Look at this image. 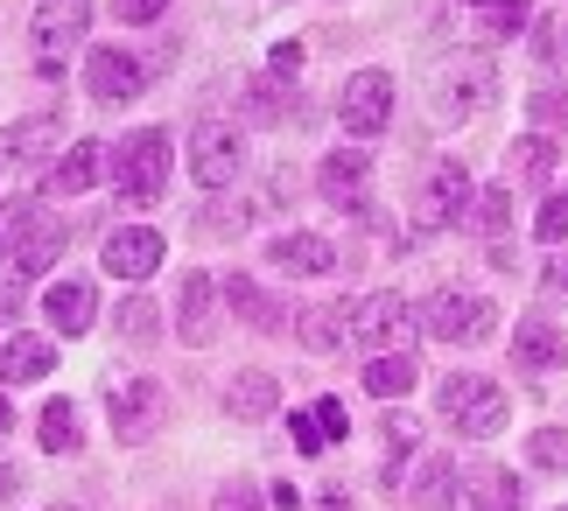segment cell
I'll list each match as a JSON object with an SVG mask.
<instances>
[{
	"mask_svg": "<svg viewBox=\"0 0 568 511\" xmlns=\"http://www.w3.org/2000/svg\"><path fill=\"white\" fill-rule=\"evenodd\" d=\"M443 420L456 435L485 441V435H498L513 420V399L498 392L491 379H477V371H449V379H443Z\"/></svg>",
	"mask_w": 568,
	"mask_h": 511,
	"instance_id": "obj_1",
	"label": "cell"
},
{
	"mask_svg": "<svg viewBox=\"0 0 568 511\" xmlns=\"http://www.w3.org/2000/svg\"><path fill=\"white\" fill-rule=\"evenodd\" d=\"M113 183L126 204H162L169 196V133L162 126H141V133H126L120 154H113Z\"/></svg>",
	"mask_w": 568,
	"mask_h": 511,
	"instance_id": "obj_2",
	"label": "cell"
},
{
	"mask_svg": "<svg viewBox=\"0 0 568 511\" xmlns=\"http://www.w3.org/2000/svg\"><path fill=\"white\" fill-rule=\"evenodd\" d=\"M84 29H92V0H42L36 21H29L36 71L42 78H63V63H71V50L84 42Z\"/></svg>",
	"mask_w": 568,
	"mask_h": 511,
	"instance_id": "obj_3",
	"label": "cell"
},
{
	"mask_svg": "<svg viewBox=\"0 0 568 511\" xmlns=\"http://www.w3.org/2000/svg\"><path fill=\"white\" fill-rule=\"evenodd\" d=\"M498 99V71L485 57H456L443 78H435V113L443 120H485Z\"/></svg>",
	"mask_w": 568,
	"mask_h": 511,
	"instance_id": "obj_4",
	"label": "cell"
},
{
	"mask_svg": "<svg viewBox=\"0 0 568 511\" xmlns=\"http://www.w3.org/2000/svg\"><path fill=\"white\" fill-rule=\"evenodd\" d=\"M422 323L435 329V344H485L498 329V308L485 295H470V287H443V295L428 302Z\"/></svg>",
	"mask_w": 568,
	"mask_h": 511,
	"instance_id": "obj_5",
	"label": "cell"
},
{
	"mask_svg": "<svg viewBox=\"0 0 568 511\" xmlns=\"http://www.w3.org/2000/svg\"><path fill=\"white\" fill-rule=\"evenodd\" d=\"M464 211H470V168L464 162H435L422 175V190H414V225H422V232H443Z\"/></svg>",
	"mask_w": 568,
	"mask_h": 511,
	"instance_id": "obj_6",
	"label": "cell"
},
{
	"mask_svg": "<svg viewBox=\"0 0 568 511\" xmlns=\"http://www.w3.org/2000/svg\"><path fill=\"white\" fill-rule=\"evenodd\" d=\"M239 162H246V147H239V133L225 120H196L190 126V175L204 190H225L239 175Z\"/></svg>",
	"mask_w": 568,
	"mask_h": 511,
	"instance_id": "obj_7",
	"label": "cell"
},
{
	"mask_svg": "<svg viewBox=\"0 0 568 511\" xmlns=\"http://www.w3.org/2000/svg\"><path fill=\"white\" fill-rule=\"evenodd\" d=\"M337 113H344V126H352L358 141H373V133H386V120H393V78L379 71V63H365V71H358L352 84H344Z\"/></svg>",
	"mask_w": 568,
	"mask_h": 511,
	"instance_id": "obj_8",
	"label": "cell"
},
{
	"mask_svg": "<svg viewBox=\"0 0 568 511\" xmlns=\"http://www.w3.org/2000/svg\"><path fill=\"white\" fill-rule=\"evenodd\" d=\"M141 84H148V63L134 50H92L84 57V92H92L99 105H126V99H141Z\"/></svg>",
	"mask_w": 568,
	"mask_h": 511,
	"instance_id": "obj_9",
	"label": "cell"
},
{
	"mask_svg": "<svg viewBox=\"0 0 568 511\" xmlns=\"http://www.w3.org/2000/svg\"><path fill=\"white\" fill-rule=\"evenodd\" d=\"M162 420H169V399H162L155 379H126V386L113 392V435H120V441H148Z\"/></svg>",
	"mask_w": 568,
	"mask_h": 511,
	"instance_id": "obj_10",
	"label": "cell"
},
{
	"mask_svg": "<svg viewBox=\"0 0 568 511\" xmlns=\"http://www.w3.org/2000/svg\"><path fill=\"white\" fill-rule=\"evenodd\" d=\"M407 329H414V308L400 295H365V302H352V337L358 344L393 350V344H407Z\"/></svg>",
	"mask_w": 568,
	"mask_h": 511,
	"instance_id": "obj_11",
	"label": "cell"
},
{
	"mask_svg": "<svg viewBox=\"0 0 568 511\" xmlns=\"http://www.w3.org/2000/svg\"><path fill=\"white\" fill-rule=\"evenodd\" d=\"M162 232L155 225H120L113 238H105V274H120V280H148L162 266Z\"/></svg>",
	"mask_w": 568,
	"mask_h": 511,
	"instance_id": "obj_12",
	"label": "cell"
},
{
	"mask_svg": "<svg viewBox=\"0 0 568 511\" xmlns=\"http://www.w3.org/2000/svg\"><path fill=\"white\" fill-rule=\"evenodd\" d=\"M176 337L183 344H211L217 337V280L211 274H183L176 280Z\"/></svg>",
	"mask_w": 568,
	"mask_h": 511,
	"instance_id": "obj_13",
	"label": "cell"
},
{
	"mask_svg": "<svg viewBox=\"0 0 568 511\" xmlns=\"http://www.w3.org/2000/svg\"><path fill=\"white\" fill-rule=\"evenodd\" d=\"M63 141V120L57 113H29V120H14L8 133H0V162H21V168H36V162H50Z\"/></svg>",
	"mask_w": 568,
	"mask_h": 511,
	"instance_id": "obj_14",
	"label": "cell"
},
{
	"mask_svg": "<svg viewBox=\"0 0 568 511\" xmlns=\"http://www.w3.org/2000/svg\"><path fill=\"white\" fill-rule=\"evenodd\" d=\"M323 196H331L337 211H358L365 204V175H373V162H365L358 147H337V154H323Z\"/></svg>",
	"mask_w": 568,
	"mask_h": 511,
	"instance_id": "obj_15",
	"label": "cell"
},
{
	"mask_svg": "<svg viewBox=\"0 0 568 511\" xmlns=\"http://www.w3.org/2000/svg\"><path fill=\"white\" fill-rule=\"evenodd\" d=\"M267 259L281 266V274H331L337 246H331V238H316V232H281V238H267Z\"/></svg>",
	"mask_w": 568,
	"mask_h": 511,
	"instance_id": "obj_16",
	"label": "cell"
},
{
	"mask_svg": "<svg viewBox=\"0 0 568 511\" xmlns=\"http://www.w3.org/2000/svg\"><path fill=\"white\" fill-rule=\"evenodd\" d=\"M92 316H99V295H92V280H57L50 287V323L63 329V337H84L92 329Z\"/></svg>",
	"mask_w": 568,
	"mask_h": 511,
	"instance_id": "obj_17",
	"label": "cell"
},
{
	"mask_svg": "<svg viewBox=\"0 0 568 511\" xmlns=\"http://www.w3.org/2000/svg\"><path fill=\"white\" fill-rule=\"evenodd\" d=\"M464 491H470V511H519V477L498 470V462H470Z\"/></svg>",
	"mask_w": 568,
	"mask_h": 511,
	"instance_id": "obj_18",
	"label": "cell"
},
{
	"mask_svg": "<svg viewBox=\"0 0 568 511\" xmlns=\"http://www.w3.org/2000/svg\"><path fill=\"white\" fill-rule=\"evenodd\" d=\"M513 358L534 365V371H555V365H568V337L555 323H519L513 329Z\"/></svg>",
	"mask_w": 568,
	"mask_h": 511,
	"instance_id": "obj_19",
	"label": "cell"
},
{
	"mask_svg": "<svg viewBox=\"0 0 568 511\" xmlns=\"http://www.w3.org/2000/svg\"><path fill=\"white\" fill-rule=\"evenodd\" d=\"M63 238H71V232H63L50 211H36V217H29V232H21V246H14V266H21V274H42V266L63 253Z\"/></svg>",
	"mask_w": 568,
	"mask_h": 511,
	"instance_id": "obj_20",
	"label": "cell"
},
{
	"mask_svg": "<svg viewBox=\"0 0 568 511\" xmlns=\"http://www.w3.org/2000/svg\"><path fill=\"white\" fill-rule=\"evenodd\" d=\"M99 168H105V147H99V141H78L71 154H57V168H50V190L78 196V190H92V183H99Z\"/></svg>",
	"mask_w": 568,
	"mask_h": 511,
	"instance_id": "obj_21",
	"label": "cell"
},
{
	"mask_svg": "<svg viewBox=\"0 0 568 511\" xmlns=\"http://www.w3.org/2000/svg\"><path fill=\"white\" fill-rule=\"evenodd\" d=\"M295 329H302V344H310L316 358H323V350H344V337H352V308H337V302L331 308H302Z\"/></svg>",
	"mask_w": 568,
	"mask_h": 511,
	"instance_id": "obj_22",
	"label": "cell"
},
{
	"mask_svg": "<svg viewBox=\"0 0 568 511\" xmlns=\"http://www.w3.org/2000/svg\"><path fill=\"white\" fill-rule=\"evenodd\" d=\"M50 365H57V344H42V337H14L8 350H0V371H8V386H29V379H42Z\"/></svg>",
	"mask_w": 568,
	"mask_h": 511,
	"instance_id": "obj_23",
	"label": "cell"
},
{
	"mask_svg": "<svg viewBox=\"0 0 568 511\" xmlns=\"http://www.w3.org/2000/svg\"><path fill=\"white\" fill-rule=\"evenodd\" d=\"M414 379H422V365H414L407 350H386V358L365 365V386H373L379 399H407V392H414Z\"/></svg>",
	"mask_w": 568,
	"mask_h": 511,
	"instance_id": "obj_24",
	"label": "cell"
},
{
	"mask_svg": "<svg viewBox=\"0 0 568 511\" xmlns=\"http://www.w3.org/2000/svg\"><path fill=\"white\" fill-rule=\"evenodd\" d=\"M548 168H555V141H548V133H527V141L506 147V175H513V183H540Z\"/></svg>",
	"mask_w": 568,
	"mask_h": 511,
	"instance_id": "obj_25",
	"label": "cell"
},
{
	"mask_svg": "<svg viewBox=\"0 0 568 511\" xmlns=\"http://www.w3.org/2000/svg\"><path fill=\"white\" fill-rule=\"evenodd\" d=\"M217 295H225V302H232V308H239V316H246L253 329H281V323H288V316H281V308H274L267 295H260V287H253L246 274H232L225 287H217Z\"/></svg>",
	"mask_w": 568,
	"mask_h": 511,
	"instance_id": "obj_26",
	"label": "cell"
},
{
	"mask_svg": "<svg viewBox=\"0 0 568 511\" xmlns=\"http://www.w3.org/2000/svg\"><path fill=\"white\" fill-rule=\"evenodd\" d=\"M225 399H232V413H239V420H267L281 392H274V379H267V371H239Z\"/></svg>",
	"mask_w": 568,
	"mask_h": 511,
	"instance_id": "obj_27",
	"label": "cell"
},
{
	"mask_svg": "<svg viewBox=\"0 0 568 511\" xmlns=\"http://www.w3.org/2000/svg\"><path fill=\"white\" fill-rule=\"evenodd\" d=\"M113 329H120L126 344H155L162 316H155V302H148V295H126V302H120V316H113Z\"/></svg>",
	"mask_w": 568,
	"mask_h": 511,
	"instance_id": "obj_28",
	"label": "cell"
},
{
	"mask_svg": "<svg viewBox=\"0 0 568 511\" xmlns=\"http://www.w3.org/2000/svg\"><path fill=\"white\" fill-rule=\"evenodd\" d=\"M42 449H50V456L78 449V407H71V399H50V413H42Z\"/></svg>",
	"mask_w": 568,
	"mask_h": 511,
	"instance_id": "obj_29",
	"label": "cell"
},
{
	"mask_svg": "<svg viewBox=\"0 0 568 511\" xmlns=\"http://www.w3.org/2000/svg\"><path fill=\"white\" fill-rule=\"evenodd\" d=\"M527 113L548 126V133H561V126H568V84H540V92L527 99Z\"/></svg>",
	"mask_w": 568,
	"mask_h": 511,
	"instance_id": "obj_30",
	"label": "cell"
},
{
	"mask_svg": "<svg viewBox=\"0 0 568 511\" xmlns=\"http://www.w3.org/2000/svg\"><path fill=\"white\" fill-rule=\"evenodd\" d=\"M29 217H36V204H29V196H8V204H0V259H8V253L21 246Z\"/></svg>",
	"mask_w": 568,
	"mask_h": 511,
	"instance_id": "obj_31",
	"label": "cell"
},
{
	"mask_svg": "<svg viewBox=\"0 0 568 511\" xmlns=\"http://www.w3.org/2000/svg\"><path fill=\"white\" fill-rule=\"evenodd\" d=\"M527 456L540 462V470H568V428H540L527 441Z\"/></svg>",
	"mask_w": 568,
	"mask_h": 511,
	"instance_id": "obj_32",
	"label": "cell"
},
{
	"mask_svg": "<svg viewBox=\"0 0 568 511\" xmlns=\"http://www.w3.org/2000/svg\"><path fill=\"white\" fill-rule=\"evenodd\" d=\"M527 8H534V0H491L485 35H519V29H527Z\"/></svg>",
	"mask_w": 568,
	"mask_h": 511,
	"instance_id": "obj_33",
	"label": "cell"
},
{
	"mask_svg": "<svg viewBox=\"0 0 568 511\" xmlns=\"http://www.w3.org/2000/svg\"><path fill=\"white\" fill-rule=\"evenodd\" d=\"M534 232L548 238V246H561V238H568V190H555L548 204H540V217H534Z\"/></svg>",
	"mask_w": 568,
	"mask_h": 511,
	"instance_id": "obj_34",
	"label": "cell"
},
{
	"mask_svg": "<svg viewBox=\"0 0 568 511\" xmlns=\"http://www.w3.org/2000/svg\"><path fill=\"white\" fill-rule=\"evenodd\" d=\"M506 217H513V183H498L485 204H477V225H485V232H506Z\"/></svg>",
	"mask_w": 568,
	"mask_h": 511,
	"instance_id": "obj_35",
	"label": "cell"
},
{
	"mask_svg": "<svg viewBox=\"0 0 568 511\" xmlns=\"http://www.w3.org/2000/svg\"><path fill=\"white\" fill-rule=\"evenodd\" d=\"M386 441H393V449H414V441H422V420H414V413H386Z\"/></svg>",
	"mask_w": 568,
	"mask_h": 511,
	"instance_id": "obj_36",
	"label": "cell"
},
{
	"mask_svg": "<svg viewBox=\"0 0 568 511\" xmlns=\"http://www.w3.org/2000/svg\"><path fill=\"white\" fill-rule=\"evenodd\" d=\"M162 8H169V0H113V14H120V21H134V29L162 21Z\"/></svg>",
	"mask_w": 568,
	"mask_h": 511,
	"instance_id": "obj_37",
	"label": "cell"
},
{
	"mask_svg": "<svg viewBox=\"0 0 568 511\" xmlns=\"http://www.w3.org/2000/svg\"><path fill=\"white\" fill-rule=\"evenodd\" d=\"M288 435H295V449H302V456H323V428H316V413H295V420H288Z\"/></svg>",
	"mask_w": 568,
	"mask_h": 511,
	"instance_id": "obj_38",
	"label": "cell"
},
{
	"mask_svg": "<svg viewBox=\"0 0 568 511\" xmlns=\"http://www.w3.org/2000/svg\"><path fill=\"white\" fill-rule=\"evenodd\" d=\"M316 428H323V435H352V413H344V399H316Z\"/></svg>",
	"mask_w": 568,
	"mask_h": 511,
	"instance_id": "obj_39",
	"label": "cell"
},
{
	"mask_svg": "<svg viewBox=\"0 0 568 511\" xmlns=\"http://www.w3.org/2000/svg\"><path fill=\"white\" fill-rule=\"evenodd\" d=\"M211 511H260V491H253V483H225Z\"/></svg>",
	"mask_w": 568,
	"mask_h": 511,
	"instance_id": "obj_40",
	"label": "cell"
},
{
	"mask_svg": "<svg viewBox=\"0 0 568 511\" xmlns=\"http://www.w3.org/2000/svg\"><path fill=\"white\" fill-rule=\"evenodd\" d=\"M267 71H274V84H288V78L302 71V42H281V50L267 57Z\"/></svg>",
	"mask_w": 568,
	"mask_h": 511,
	"instance_id": "obj_41",
	"label": "cell"
},
{
	"mask_svg": "<svg viewBox=\"0 0 568 511\" xmlns=\"http://www.w3.org/2000/svg\"><path fill=\"white\" fill-rule=\"evenodd\" d=\"M540 280H548V295H568V253H555V259H548V274H540Z\"/></svg>",
	"mask_w": 568,
	"mask_h": 511,
	"instance_id": "obj_42",
	"label": "cell"
},
{
	"mask_svg": "<svg viewBox=\"0 0 568 511\" xmlns=\"http://www.w3.org/2000/svg\"><path fill=\"white\" fill-rule=\"evenodd\" d=\"M8 316H21V287H0V323Z\"/></svg>",
	"mask_w": 568,
	"mask_h": 511,
	"instance_id": "obj_43",
	"label": "cell"
},
{
	"mask_svg": "<svg viewBox=\"0 0 568 511\" xmlns=\"http://www.w3.org/2000/svg\"><path fill=\"white\" fill-rule=\"evenodd\" d=\"M21 491V470H8V462H0V498H14Z\"/></svg>",
	"mask_w": 568,
	"mask_h": 511,
	"instance_id": "obj_44",
	"label": "cell"
},
{
	"mask_svg": "<svg viewBox=\"0 0 568 511\" xmlns=\"http://www.w3.org/2000/svg\"><path fill=\"white\" fill-rule=\"evenodd\" d=\"M316 511H352V504H344V491H331V498H323Z\"/></svg>",
	"mask_w": 568,
	"mask_h": 511,
	"instance_id": "obj_45",
	"label": "cell"
},
{
	"mask_svg": "<svg viewBox=\"0 0 568 511\" xmlns=\"http://www.w3.org/2000/svg\"><path fill=\"white\" fill-rule=\"evenodd\" d=\"M0 428H14V407H8V399H0Z\"/></svg>",
	"mask_w": 568,
	"mask_h": 511,
	"instance_id": "obj_46",
	"label": "cell"
}]
</instances>
